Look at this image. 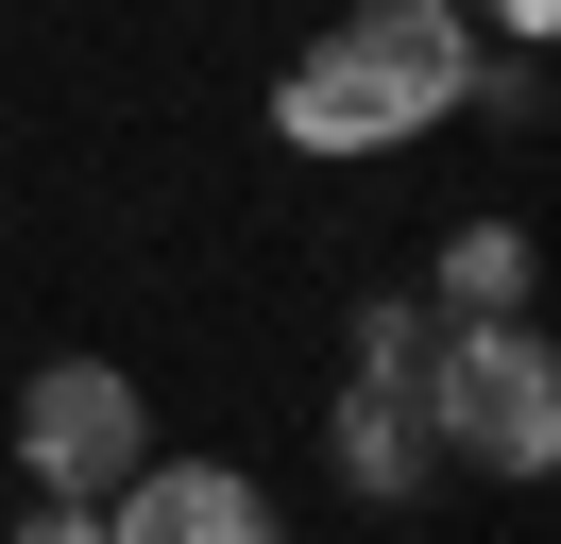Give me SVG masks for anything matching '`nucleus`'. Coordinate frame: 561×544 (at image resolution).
I'll use <instances>...</instances> for the list:
<instances>
[{
  "mask_svg": "<svg viewBox=\"0 0 561 544\" xmlns=\"http://www.w3.org/2000/svg\"><path fill=\"white\" fill-rule=\"evenodd\" d=\"M459 86H477V0H357L273 86V136L289 154H391V136L459 120Z\"/></svg>",
  "mask_w": 561,
  "mask_h": 544,
  "instance_id": "1",
  "label": "nucleus"
},
{
  "mask_svg": "<svg viewBox=\"0 0 561 544\" xmlns=\"http://www.w3.org/2000/svg\"><path fill=\"white\" fill-rule=\"evenodd\" d=\"M409 408H425V442H443V476L477 460V476H545L561 460V358H545V324H443L425 340V374H409Z\"/></svg>",
  "mask_w": 561,
  "mask_h": 544,
  "instance_id": "2",
  "label": "nucleus"
},
{
  "mask_svg": "<svg viewBox=\"0 0 561 544\" xmlns=\"http://www.w3.org/2000/svg\"><path fill=\"white\" fill-rule=\"evenodd\" d=\"M18 460H35V494H85L103 510L119 476L153 460V392L119 358H35V392H18Z\"/></svg>",
  "mask_w": 561,
  "mask_h": 544,
  "instance_id": "3",
  "label": "nucleus"
},
{
  "mask_svg": "<svg viewBox=\"0 0 561 544\" xmlns=\"http://www.w3.org/2000/svg\"><path fill=\"white\" fill-rule=\"evenodd\" d=\"M103 544H289V528H273V494L239 460H137L103 494Z\"/></svg>",
  "mask_w": 561,
  "mask_h": 544,
  "instance_id": "4",
  "label": "nucleus"
},
{
  "mask_svg": "<svg viewBox=\"0 0 561 544\" xmlns=\"http://www.w3.org/2000/svg\"><path fill=\"white\" fill-rule=\"evenodd\" d=\"M425 476H443V442H425V408L391 392V374H341V494H357V510H409Z\"/></svg>",
  "mask_w": 561,
  "mask_h": 544,
  "instance_id": "5",
  "label": "nucleus"
},
{
  "mask_svg": "<svg viewBox=\"0 0 561 544\" xmlns=\"http://www.w3.org/2000/svg\"><path fill=\"white\" fill-rule=\"evenodd\" d=\"M425 306H443V324H511V306H527V222H459Z\"/></svg>",
  "mask_w": 561,
  "mask_h": 544,
  "instance_id": "6",
  "label": "nucleus"
},
{
  "mask_svg": "<svg viewBox=\"0 0 561 544\" xmlns=\"http://www.w3.org/2000/svg\"><path fill=\"white\" fill-rule=\"evenodd\" d=\"M425 340H443V306H357V374H391V392L425 374Z\"/></svg>",
  "mask_w": 561,
  "mask_h": 544,
  "instance_id": "7",
  "label": "nucleus"
},
{
  "mask_svg": "<svg viewBox=\"0 0 561 544\" xmlns=\"http://www.w3.org/2000/svg\"><path fill=\"white\" fill-rule=\"evenodd\" d=\"M18 544H103V510H85V494H35V510H18Z\"/></svg>",
  "mask_w": 561,
  "mask_h": 544,
  "instance_id": "8",
  "label": "nucleus"
},
{
  "mask_svg": "<svg viewBox=\"0 0 561 544\" xmlns=\"http://www.w3.org/2000/svg\"><path fill=\"white\" fill-rule=\"evenodd\" d=\"M493 34H511V52H545V34H561V0H493Z\"/></svg>",
  "mask_w": 561,
  "mask_h": 544,
  "instance_id": "9",
  "label": "nucleus"
}]
</instances>
